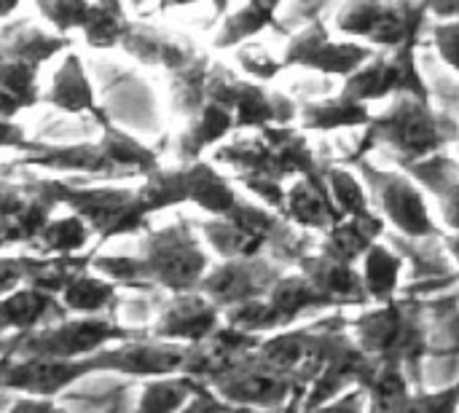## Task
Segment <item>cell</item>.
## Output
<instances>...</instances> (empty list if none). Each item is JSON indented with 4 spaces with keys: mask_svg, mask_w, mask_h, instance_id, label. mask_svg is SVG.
<instances>
[{
    "mask_svg": "<svg viewBox=\"0 0 459 413\" xmlns=\"http://www.w3.org/2000/svg\"><path fill=\"white\" fill-rule=\"evenodd\" d=\"M22 169H51V172H75L89 175L94 180H124L108 142L86 140V142H40L35 140L32 148L16 159Z\"/></svg>",
    "mask_w": 459,
    "mask_h": 413,
    "instance_id": "5bb4252c",
    "label": "cell"
},
{
    "mask_svg": "<svg viewBox=\"0 0 459 413\" xmlns=\"http://www.w3.org/2000/svg\"><path fill=\"white\" fill-rule=\"evenodd\" d=\"M186 175V191H188V204L199 207L210 218H223L239 204L237 185L229 175H223L212 161H194V164H180Z\"/></svg>",
    "mask_w": 459,
    "mask_h": 413,
    "instance_id": "f1b7e54d",
    "label": "cell"
},
{
    "mask_svg": "<svg viewBox=\"0 0 459 413\" xmlns=\"http://www.w3.org/2000/svg\"><path fill=\"white\" fill-rule=\"evenodd\" d=\"M46 188L70 215H78L97 237V250L126 234H145L148 218L137 204V188L126 185H78L62 177H43Z\"/></svg>",
    "mask_w": 459,
    "mask_h": 413,
    "instance_id": "8992f818",
    "label": "cell"
},
{
    "mask_svg": "<svg viewBox=\"0 0 459 413\" xmlns=\"http://www.w3.org/2000/svg\"><path fill=\"white\" fill-rule=\"evenodd\" d=\"M137 204L148 220L156 212L188 204L183 167L180 164L178 167H159L148 177H143V183L137 185Z\"/></svg>",
    "mask_w": 459,
    "mask_h": 413,
    "instance_id": "836d02e7",
    "label": "cell"
},
{
    "mask_svg": "<svg viewBox=\"0 0 459 413\" xmlns=\"http://www.w3.org/2000/svg\"><path fill=\"white\" fill-rule=\"evenodd\" d=\"M428 13L433 16V22L459 19V0H449V3H428Z\"/></svg>",
    "mask_w": 459,
    "mask_h": 413,
    "instance_id": "681fc988",
    "label": "cell"
},
{
    "mask_svg": "<svg viewBox=\"0 0 459 413\" xmlns=\"http://www.w3.org/2000/svg\"><path fill=\"white\" fill-rule=\"evenodd\" d=\"M280 11H282V5H277V3H247V5L229 11L218 22V30L212 35V48H218V51L234 48L237 51V48L258 40L269 30L288 35L280 22Z\"/></svg>",
    "mask_w": 459,
    "mask_h": 413,
    "instance_id": "484cf974",
    "label": "cell"
},
{
    "mask_svg": "<svg viewBox=\"0 0 459 413\" xmlns=\"http://www.w3.org/2000/svg\"><path fill=\"white\" fill-rule=\"evenodd\" d=\"M261 341H264L261 336H250V333H242L237 328L221 325L207 341L194 344V347L186 349L183 376H191V379L202 382L204 387H210L237 360L255 352L261 347Z\"/></svg>",
    "mask_w": 459,
    "mask_h": 413,
    "instance_id": "ac0fdd59",
    "label": "cell"
},
{
    "mask_svg": "<svg viewBox=\"0 0 459 413\" xmlns=\"http://www.w3.org/2000/svg\"><path fill=\"white\" fill-rule=\"evenodd\" d=\"M121 288L113 285L110 280L100 277L97 271L86 269L81 271L59 296L65 312L70 317H102V314H116Z\"/></svg>",
    "mask_w": 459,
    "mask_h": 413,
    "instance_id": "4dcf8cb0",
    "label": "cell"
},
{
    "mask_svg": "<svg viewBox=\"0 0 459 413\" xmlns=\"http://www.w3.org/2000/svg\"><path fill=\"white\" fill-rule=\"evenodd\" d=\"M428 27V3L355 0L336 5L333 11V30L344 35V40H363L374 51H395L403 43L422 38Z\"/></svg>",
    "mask_w": 459,
    "mask_h": 413,
    "instance_id": "ba28073f",
    "label": "cell"
},
{
    "mask_svg": "<svg viewBox=\"0 0 459 413\" xmlns=\"http://www.w3.org/2000/svg\"><path fill=\"white\" fill-rule=\"evenodd\" d=\"M387 234V223L374 215V218H344L342 223H336L331 231H325L320 237V250L350 263V266H360V261L366 258V253L382 242V237Z\"/></svg>",
    "mask_w": 459,
    "mask_h": 413,
    "instance_id": "f546056e",
    "label": "cell"
},
{
    "mask_svg": "<svg viewBox=\"0 0 459 413\" xmlns=\"http://www.w3.org/2000/svg\"><path fill=\"white\" fill-rule=\"evenodd\" d=\"M422 191L436 199L444 234H459V161L449 153H436L403 169Z\"/></svg>",
    "mask_w": 459,
    "mask_h": 413,
    "instance_id": "603a6c76",
    "label": "cell"
},
{
    "mask_svg": "<svg viewBox=\"0 0 459 413\" xmlns=\"http://www.w3.org/2000/svg\"><path fill=\"white\" fill-rule=\"evenodd\" d=\"M301 271L331 304L336 312H347V309H368V296L363 288V277H360V266H350L328 253L317 250L301 261V266L296 269Z\"/></svg>",
    "mask_w": 459,
    "mask_h": 413,
    "instance_id": "d6986e66",
    "label": "cell"
},
{
    "mask_svg": "<svg viewBox=\"0 0 459 413\" xmlns=\"http://www.w3.org/2000/svg\"><path fill=\"white\" fill-rule=\"evenodd\" d=\"M194 223L212 255H218L221 261H245L266 255L269 242L282 226V218L264 204L239 199V204L229 215Z\"/></svg>",
    "mask_w": 459,
    "mask_h": 413,
    "instance_id": "30bf717a",
    "label": "cell"
},
{
    "mask_svg": "<svg viewBox=\"0 0 459 413\" xmlns=\"http://www.w3.org/2000/svg\"><path fill=\"white\" fill-rule=\"evenodd\" d=\"M226 411V403L207 387V390H202L196 398H194V403L186 409V411L180 413H223Z\"/></svg>",
    "mask_w": 459,
    "mask_h": 413,
    "instance_id": "c3c4849f",
    "label": "cell"
},
{
    "mask_svg": "<svg viewBox=\"0 0 459 413\" xmlns=\"http://www.w3.org/2000/svg\"><path fill=\"white\" fill-rule=\"evenodd\" d=\"M121 48L137 59L140 65H148V67H164L169 75L188 67L191 62H196L202 56V51L196 48V43L186 35H178V32H167L156 24H148V22H134L129 24L124 40H121Z\"/></svg>",
    "mask_w": 459,
    "mask_h": 413,
    "instance_id": "e0dca14e",
    "label": "cell"
},
{
    "mask_svg": "<svg viewBox=\"0 0 459 413\" xmlns=\"http://www.w3.org/2000/svg\"><path fill=\"white\" fill-rule=\"evenodd\" d=\"M420 48L422 38H414L395 51H377L368 65H363L352 78L344 81L342 91L363 105L395 99L403 94L433 102L430 83L420 67Z\"/></svg>",
    "mask_w": 459,
    "mask_h": 413,
    "instance_id": "9c48e42d",
    "label": "cell"
},
{
    "mask_svg": "<svg viewBox=\"0 0 459 413\" xmlns=\"http://www.w3.org/2000/svg\"><path fill=\"white\" fill-rule=\"evenodd\" d=\"M132 19L124 5L118 3H91L86 24H83V40L89 48H116L121 46Z\"/></svg>",
    "mask_w": 459,
    "mask_h": 413,
    "instance_id": "74e56055",
    "label": "cell"
},
{
    "mask_svg": "<svg viewBox=\"0 0 459 413\" xmlns=\"http://www.w3.org/2000/svg\"><path fill=\"white\" fill-rule=\"evenodd\" d=\"M73 51V38L46 32L30 19H11L0 27V56L24 62L35 70L54 56Z\"/></svg>",
    "mask_w": 459,
    "mask_h": 413,
    "instance_id": "d4e9b609",
    "label": "cell"
},
{
    "mask_svg": "<svg viewBox=\"0 0 459 413\" xmlns=\"http://www.w3.org/2000/svg\"><path fill=\"white\" fill-rule=\"evenodd\" d=\"M212 164L231 169L234 185H242L277 215L293 180L317 177L325 169L299 126H266L253 137H234L212 151Z\"/></svg>",
    "mask_w": 459,
    "mask_h": 413,
    "instance_id": "7a4b0ae2",
    "label": "cell"
},
{
    "mask_svg": "<svg viewBox=\"0 0 459 413\" xmlns=\"http://www.w3.org/2000/svg\"><path fill=\"white\" fill-rule=\"evenodd\" d=\"M43 105L65 113V116H89L100 126L110 121L105 108L97 102V91L89 81V73L83 67V59L75 51H67L51 78L48 91L40 97Z\"/></svg>",
    "mask_w": 459,
    "mask_h": 413,
    "instance_id": "ffe728a7",
    "label": "cell"
},
{
    "mask_svg": "<svg viewBox=\"0 0 459 413\" xmlns=\"http://www.w3.org/2000/svg\"><path fill=\"white\" fill-rule=\"evenodd\" d=\"M350 333L371 360L403 368L414 390H422V360L428 355V309L422 298L401 293L390 304L360 309L350 317Z\"/></svg>",
    "mask_w": 459,
    "mask_h": 413,
    "instance_id": "277c9868",
    "label": "cell"
},
{
    "mask_svg": "<svg viewBox=\"0 0 459 413\" xmlns=\"http://www.w3.org/2000/svg\"><path fill=\"white\" fill-rule=\"evenodd\" d=\"M428 40L436 48L438 59L459 75V19H449V22H433L428 27Z\"/></svg>",
    "mask_w": 459,
    "mask_h": 413,
    "instance_id": "7bdbcfd3",
    "label": "cell"
},
{
    "mask_svg": "<svg viewBox=\"0 0 459 413\" xmlns=\"http://www.w3.org/2000/svg\"><path fill=\"white\" fill-rule=\"evenodd\" d=\"M374 118L371 105L352 99L350 94L339 91L333 97L307 99L299 105V129L304 134L320 132H339V129H366Z\"/></svg>",
    "mask_w": 459,
    "mask_h": 413,
    "instance_id": "4316f807",
    "label": "cell"
},
{
    "mask_svg": "<svg viewBox=\"0 0 459 413\" xmlns=\"http://www.w3.org/2000/svg\"><path fill=\"white\" fill-rule=\"evenodd\" d=\"M32 137L24 132L22 124L16 121H3L0 118V148H8V151H16L19 156H24L30 148H32Z\"/></svg>",
    "mask_w": 459,
    "mask_h": 413,
    "instance_id": "bcb514c9",
    "label": "cell"
},
{
    "mask_svg": "<svg viewBox=\"0 0 459 413\" xmlns=\"http://www.w3.org/2000/svg\"><path fill=\"white\" fill-rule=\"evenodd\" d=\"M363 180L374 212L409 242L444 237L441 223L433 218L425 191L403 172V169H382L371 159H360L350 164Z\"/></svg>",
    "mask_w": 459,
    "mask_h": 413,
    "instance_id": "52a82bcc",
    "label": "cell"
},
{
    "mask_svg": "<svg viewBox=\"0 0 459 413\" xmlns=\"http://www.w3.org/2000/svg\"><path fill=\"white\" fill-rule=\"evenodd\" d=\"M148 336V328H132L116 314L65 317L30 336L0 341V357L16 360H86L110 347Z\"/></svg>",
    "mask_w": 459,
    "mask_h": 413,
    "instance_id": "5b68a950",
    "label": "cell"
},
{
    "mask_svg": "<svg viewBox=\"0 0 459 413\" xmlns=\"http://www.w3.org/2000/svg\"><path fill=\"white\" fill-rule=\"evenodd\" d=\"M444 247L459 269V234H444Z\"/></svg>",
    "mask_w": 459,
    "mask_h": 413,
    "instance_id": "816d5d0a",
    "label": "cell"
},
{
    "mask_svg": "<svg viewBox=\"0 0 459 413\" xmlns=\"http://www.w3.org/2000/svg\"><path fill=\"white\" fill-rule=\"evenodd\" d=\"M234 56H237V65H239V70L247 75V81H255V83H272L285 67H282V59H277L264 43H258V40H253V43H247V46H242V48H237L234 51Z\"/></svg>",
    "mask_w": 459,
    "mask_h": 413,
    "instance_id": "ab89813d",
    "label": "cell"
},
{
    "mask_svg": "<svg viewBox=\"0 0 459 413\" xmlns=\"http://www.w3.org/2000/svg\"><path fill=\"white\" fill-rule=\"evenodd\" d=\"M207 390L202 382L191 376H164V379H151L143 384L134 413H180L186 411L194 398Z\"/></svg>",
    "mask_w": 459,
    "mask_h": 413,
    "instance_id": "d6a6232c",
    "label": "cell"
},
{
    "mask_svg": "<svg viewBox=\"0 0 459 413\" xmlns=\"http://www.w3.org/2000/svg\"><path fill=\"white\" fill-rule=\"evenodd\" d=\"M210 266V253L204 250V242L196 234V223L188 218H180L172 226L156 231H145L137 255L97 253L91 261V271L110 280L121 290H164L169 296L199 293V285Z\"/></svg>",
    "mask_w": 459,
    "mask_h": 413,
    "instance_id": "6da1fadb",
    "label": "cell"
},
{
    "mask_svg": "<svg viewBox=\"0 0 459 413\" xmlns=\"http://www.w3.org/2000/svg\"><path fill=\"white\" fill-rule=\"evenodd\" d=\"M266 306L274 323V333L299 328V323L307 317L336 312L333 304L301 271H285L266 296Z\"/></svg>",
    "mask_w": 459,
    "mask_h": 413,
    "instance_id": "7402d4cb",
    "label": "cell"
},
{
    "mask_svg": "<svg viewBox=\"0 0 459 413\" xmlns=\"http://www.w3.org/2000/svg\"><path fill=\"white\" fill-rule=\"evenodd\" d=\"M91 228L78 218V215H62V218H54L40 239L35 242L32 250H38L43 258H56V255H83V253H91L89 245H91Z\"/></svg>",
    "mask_w": 459,
    "mask_h": 413,
    "instance_id": "8d00e7d4",
    "label": "cell"
},
{
    "mask_svg": "<svg viewBox=\"0 0 459 413\" xmlns=\"http://www.w3.org/2000/svg\"><path fill=\"white\" fill-rule=\"evenodd\" d=\"M19 11V3H0V22H11V16Z\"/></svg>",
    "mask_w": 459,
    "mask_h": 413,
    "instance_id": "f5cc1de1",
    "label": "cell"
},
{
    "mask_svg": "<svg viewBox=\"0 0 459 413\" xmlns=\"http://www.w3.org/2000/svg\"><path fill=\"white\" fill-rule=\"evenodd\" d=\"M65 317L70 314L65 312L59 298L35 288H22L0 301V341L30 336Z\"/></svg>",
    "mask_w": 459,
    "mask_h": 413,
    "instance_id": "cb8c5ba5",
    "label": "cell"
},
{
    "mask_svg": "<svg viewBox=\"0 0 459 413\" xmlns=\"http://www.w3.org/2000/svg\"><path fill=\"white\" fill-rule=\"evenodd\" d=\"M393 413H459V379L444 390H414Z\"/></svg>",
    "mask_w": 459,
    "mask_h": 413,
    "instance_id": "b9f144b4",
    "label": "cell"
},
{
    "mask_svg": "<svg viewBox=\"0 0 459 413\" xmlns=\"http://www.w3.org/2000/svg\"><path fill=\"white\" fill-rule=\"evenodd\" d=\"M315 413H368V395L363 387H355V390L344 392L342 398L331 400L328 406L317 409Z\"/></svg>",
    "mask_w": 459,
    "mask_h": 413,
    "instance_id": "f6af8a7d",
    "label": "cell"
},
{
    "mask_svg": "<svg viewBox=\"0 0 459 413\" xmlns=\"http://www.w3.org/2000/svg\"><path fill=\"white\" fill-rule=\"evenodd\" d=\"M210 390L226 406H242V409L277 411L296 398H301L304 403V392L296 387V382L280 368H274L266 357H261L258 349L237 360L226 374H221L210 384Z\"/></svg>",
    "mask_w": 459,
    "mask_h": 413,
    "instance_id": "7c38bea8",
    "label": "cell"
},
{
    "mask_svg": "<svg viewBox=\"0 0 459 413\" xmlns=\"http://www.w3.org/2000/svg\"><path fill=\"white\" fill-rule=\"evenodd\" d=\"M35 8L51 24V30L56 35L70 38L73 30H83L91 3H81V0H43Z\"/></svg>",
    "mask_w": 459,
    "mask_h": 413,
    "instance_id": "60d3db41",
    "label": "cell"
},
{
    "mask_svg": "<svg viewBox=\"0 0 459 413\" xmlns=\"http://www.w3.org/2000/svg\"><path fill=\"white\" fill-rule=\"evenodd\" d=\"M377 51L366 43L358 40H344L333 38L328 22L312 19L309 24L290 30L285 51H282V67H304L320 75H333V78H352L363 65L371 62Z\"/></svg>",
    "mask_w": 459,
    "mask_h": 413,
    "instance_id": "8fae6325",
    "label": "cell"
},
{
    "mask_svg": "<svg viewBox=\"0 0 459 413\" xmlns=\"http://www.w3.org/2000/svg\"><path fill=\"white\" fill-rule=\"evenodd\" d=\"M280 218L301 231L317 234L323 237L325 231H331L336 223H342V212L336 210L331 191L325 185V177H299L288 185L285 194V207L280 212Z\"/></svg>",
    "mask_w": 459,
    "mask_h": 413,
    "instance_id": "44dd1931",
    "label": "cell"
},
{
    "mask_svg": "<svg viewBox=\"0 0 459 413\" xmlns=\"http://www.w3.org/2000/svg\"><path fill=\"white\" fill-rule=\"evenodd\" d=\"M325 164V161H323ZM325 185L331 191V199L336 204V210L342 212V218H374V207L368 199V191L363 185V180L358 177V172L347 164H325L323 169Z\"/></svg>",
    "mask_w": 459,
    "mask_h": 413,
    "instance_id": "d590c367",
    "label": "cell"
},
{
    "mask_svg": "<svg viewBox=\"0 0 459 413\" xmlns=\"http://www.w3.org/2000/svg\"><path fill=\"white\" fill-rule=\"evenodd\" d=\"M32 255H0V301L27 288Z\"/></svg>",
    "mask_w": 459,
    "mask_h": 413,
    "instance_id": "ee69618b",
    "label": "cell"
},
{
    "mask_svg": "<svg viewBox=\"0 0 459 413\" xmlns=\"http://www.w3.org/2000/svg\"><path fill=\"white\" fill-rule=\"evenodd\" d=\"M223 413H301V398L290 400L285 409H277V411H264V409H242V406H226Z\"/></svg>",
    "mask_w": 459,
    "mask_h": 413,
    "instance_id": "f907efd6",
    "label": "cell"
},
{
    "mask_svg": "<svg viewBox=\"0 0 459 413\" xmlns=\"http://www.w3.org/2000/svg\"><path fill=\"white\" fill-rule=\"evenodd\" d=\"M452 145H459V118L444 113L433 102L403 94L390 99L382 113H374L360 142L342 164L350 167L368 159L371 151H385L395 161V169H406Z\"/></svg>",
    "mask_w": 459,
    "mask_h": 413,
    "instance_id": "3957f363",
    "label": "cell"
},
{
    "mask_svg": "<svg viewBox=\"0 0 459 413\" xmlns=\"http://www.w3.org/2000/svg\"><path fill=\"white\" fill-rule=\"evenodd\" d=\"M221 325H223V312L212 301H207L202 293H183V296H169L159 306V314L148 325V333L159 341L194 347L207 341Z\"/></svg>",
    "mask_w": 459,
    "mask_h": 413,
    "instance_id": "2e32d148",
    "label": "cell"
},
{
    "mask_svg": "<svg viewBox=\"0 0 459 413\" xmlns=\"http://www.w3.org/2000/svg\"><path fill=\"white\" fill-rule=\"evenodd\" d=\"M8 413H70L67 409L56 406V400H40V398H19Z\"/></svg>",
    "mask_w": 459,
    "mask_h": 413,
    "instance_id": "7dc6e473",
    "label": "cell"
},
{
    "mask_svg": "<svg viewBox=\"0 0 459 413\" xmlns=\"http://www.w3.org/2000/svg\"><path fill=\"white\" fill-rule=\"evenodd\" d=\"M406 261L385 242H377L360 261V277L371 306L390 304L401 296V277Z\"/></svg>",
    "mask_w": 459,
    "mask_h": 413,
    "instance_id": "1f68e13d",
    "label": "cell"
},
{
    "mask_svg": "<svg viewBox=\"0 0 459 413\" xmlns=\"http://www.w3.org/2000/svg\"><path fill=\"white\" fill-rule=\"evenodd\" d=\"M210 67H212V59L207 54H202L196 62H191L188 67L169 75V102H172L175 116H183L188 121L207 105Z\"/></svg>",
    "mask_w": 459,
    "mask_h": 413,
    "instance_id": "e575fe53",
    "label": "cell"
},
{
    "mask_svg": "<svg viewBox=\"0 0 459 413\" xmlns=\"http://www.w3.org/2000/svg\"><path fill=\"white\" fill-rule=\"evenodd\" d=\"M282 274L285 269L269 261L266 255L245 261H221L210 266L199 285V293L221 312H229L253 301H264Z\"/></svg>",
    "mask_w": 459,
    "mask_h": 413,
    "instance_id": "4fadbf2b",
    "label": "cell"
},
{
    "mask_svg": "<svg viewBox=\"0 0 459 413\" xmlns=\"http://www.w3.org/2000/svg\"><path fill=\"white\" fill-rule=\"evenodd\" d=\"M38 73L35 67L16 62V59H3L0 56V91L19 99L27 108H35L40 102V86H38Z\"/></svg>",
    "mask_w": 459,
    "mask_h": 413,
    "instance_id": "f35d334b",
    "label": "cell"
},
{
    "mask_svg": "<svg viewBox=\"0 0 459 413\" xmlns=\"http://www.w3.org/2000/svg\"><path fill=\"white\" fill-rule=\"evenodd\" d=\"M237 132V124H234V113L215 105V102H207L194 118L186 121V129L180 132L178 137V159L180 164H194V161H202V156L212 148H221L226 142V137H231Z\"/></svg>",
    "mask_w": 459,
    "mask_h": 413,
    "instance_id": "83f0119b",
    "label": "cell"
},
{
    "mask_svg": "<svg viewBox=\"0 0 459 413\" xmlns=\"http://www.w3.org/2000/svg\"><path fill=\"white\" fill-rule=\"evenodd\" d=\"M186 349L183 344L172 341H159L151 333L118 347H110L100 352V366L102 374H116V376H129V379H164V376H180L183 363H186Z\"/></svg>",
    "mask_w": 459,
    "mask_h": 413,
    "instance_id": "9a60e30c",
    "label": "cell"
}]
</instances>
